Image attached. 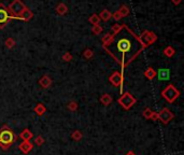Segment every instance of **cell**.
Returning <instances> with one entry per match:
<instances>
[{"label": "cell", "instance_id": "836d02e7", "mask_svg": "<svg viewBox=\"0 0 184 155\" xmlns=\"http://www.w3.org/2000/svg\"><path fill=\"white\" fill-rule=\"evenodd\" d=\"M171 1H172V3L175 5H179L182 2V0H171Z\"/></svg>", "mask_w": 184, "mask_h": 155}, {"label": "cell", "instance_id": "7a4b0ae2", "mask_svg": "<svg viewBox=\"0 0 184 155\" xmlns=\"http://www.w3.org/2000/svg\"><path fill=\"white\" fill-rule=\"evenodd\" d=\"M161 95L168 103H173L180 97V92L175 85L169 84L166 88H164L161 91Z\"/></svg>", "mask_w": 184, "mask_h": 155}, {"label": "cell", "instance_id": "2e32d148", "mask_svg": "<svg viewBox=\"0 0 184 155\" xmlns=\"http://www.w3.org/2000/svg\"><path fill=\"white\" fill-rule=\"evenodd\" d=\"M113 40H114V36H113V34H112L111 32L107 34L105 37H103V38H102V43H103V46L107 49L108 46H109L110 44L113 42Z\"/></svg>", "mask_w": 184, "mask_h": 155}, {"label": "cell", "instance_id": "30bf717a", "mask_svg": "<svg viewBox=\"0 0 184 155\" xmlns=\"http://www.w3.org/2000/svg\"><path fill=\"white\" fill-rule=\"evenodd\" d=\"M156 77L159 81H168L170 80V70L167 68H161L156 72Z\"/></svg>", "mask_w": 184, "mask_h": 155}, {"label": "cell", "instance_id": "83f0119b", "mask_svg": "<svg viewBox=\"0 0 184 155\" xmlns=\"http://www.w3.org/2000/svg\"><path fill=\"white\" fill-rule=\"evenodd\" d=\"M5 44L8 49H12V48L15 46V40H14L13 38H8L7 40H5Z\"/></svg>", "mask_w": 184, "mask_h": 155}, {"label": "cell", "instance_id": "9c48e42d", "mask_svg": "<svg viewBox=\"0 0 184 155\" xmlns=\"http://www.w3.org/2000/svg\"><path fill=\"white\" fill-rule=\"evenodd\" d=\"M109 82L115 87L121 86L123 84V74L120 71H114L109 77Z\"/></svg>", "mask_w": 184, "mask_h": 155}, {"label": "cell", "instance_id": "5bb4252c", "mask_svg": "<svg viewBox=\"0 0 184 155\" xmlns=\"http://www.w3.org/2000/svg\"><path fill=\"white\" fill-rule=\"evenodd\" d=\"M20 139L23 140V141H30V140L34 138V135H32V132H30L29 129H24L23 132H20Z\"/></svg>", "mask_w": 184, "mask_h": 155}, {"label": "cell", "instance_id": "ba28073f", "mask_svg": "<svg viewBox=\"0 0 184 155\" xmlns=\"http://www.w3.org/2000/svg\"><path fill=\"white\" fill-rule=\"evenodd\" d=\"M9 20H10V14L8 12V9L2 3H0V29L5 28V26L8 24Z\"/></svg>", "mask_w": 184, "mask_h": 155}, {"label": "cell", "instance_id": "1f68e13d", "mask_svg": "<svg viewBox=\"0 0 184 155\" xmlns=\"http://www.w3.org/2000/svg\"><path fill=\"white\" fill-rule=\"evenodd\" d=\"M68 109L70 110V111H77L78 110V103H75V101H70V103H68Z\"/></svg>", "mask_w": 184, "mask_h": 155}, {"label": "cell", "instance_id": "52a82bcc", "mask_svg": "<svg viewBox=\"0 0 184 155\" xmlns=\"http://www.w3.org/2000/svg\"><path fill=\"white\" fill-rule=\"evenodd\" d=\"M157 115H158L159 121H161L164 125L169 124V122L175 117V115H173L172 112H171L169 109H167V108H163V109L157 113Z\"/></svg>", "mask_w": 184, "mask_h": 155}, {"label": "cell", "instance_id": "f1b7e54d", "mask_svg": "<svg viewBox=\"0 0 184 155\" xmlns=\"http://www.w3.org/2000/svg\"><path fill=\"white\" fill-rule=\"evenodd\" d=\"M102 30H103V28H102V26L100 25H95L93 26V28H92V32H93L94 34H100L102 32Z\"/></svg>", "mask_w": 184, "mask_h": 155}, {"label": "cell", "instance_id": "9a60e30c", "mask_svg": "<svg viewBox=\"0 0 184 155\" xmlns=\"http://www.w3.org/2000/svg\"><path fill=\"white\" fill-rule=\"evenodd\" d=\"M99 18H100V21H103V22H108L110 20V18L112 17V13L109 11V10L107 9H103L101 12H100L99 15Z\"/></svg>", "mask_w": 184, "mask_h": 155}, {"label": "cell", "instance_id": "d6a6232c", "mask_svg": "<svg viewBox=\"0 0 184 155\" xmlns=\"http://www.w3.org/2000/svg\"><path fill=\"white\" fill-rule=\"evenodd\" d=\"M111 18H113L114 21L115 22H118V21H121V20H122V15H121V13L118 11H115L114 12L113 14H112V17Z\"/></svg>", "mask_w": 184, "mask_h": 155}, {"label": "cell", "instance_id": "6da1fadb", "mask_svg": "<svg viewBox=\"0 0 184 155\" xmlns=\"http://www.w3.org/2000/svg\"><path fill=\"white\" fill-rule=\"evenodd\" d=\"M14 141H15V136H14L13 132H11L7 125H5L0 130V146H1V150L8 151L10 146Z\"/></svg>", "mask_w": 184, "mask_h": 155}, {"label": "cell", "instance_id": "ffe728a7", "mask_svg": "<svg viewBox=\"0 0 184 155\" xmlns=\"http://www.w3.org/2000/svg\"><path fill=\"white\" fill-rule=\"evenodd\" d=\"M144 77H146V79H149V80H153V79L156 77V71H155L152 67H150V68H148L144 71Z\"/></svg>", "mask_w": 184, "mask_h": 155}, {"label": "cell", "instance_id": "d4e9b609", "mask_svg": "<svg viewBox=\"0 0 184 155\" xmlns=\"http://www.w3.org/2000/svg\"><path fill=\"white\" fill-rule=\"evenodd\" d=\"M82 137H83V135H82V132H80V130H74V132L71 134V138H72L73 140H75V141H80V140L82 139Z\"/></svg>", "mask_w": 184, "mask_h": 155}, {"label": "cell", "instance_id": "44dd1931", "mask_svg": "<svg viewBox=\"0 0 184 155\" xmlns=\"http://www.w3.org/2000/svg\"><path fill=\"white\" fill-rule=\"evenodd\" d=\"M124 28V25H120V24H114V25H112L111 27V34H113V36H116L117 34H120L121 30Z\"/></svg>", "mask_w": 184, "mask_h": 155}, {"label": "cell", "instance_id": "d6986e66", "mask_svg": "<svg viewBox=\"0 0 184 155\" xmlns=\"http://www.w3.org/2000/svg\"><path fill=\"white\" fill-rule=\"evenodd\" d=\"M56 12L59 14V15H65V14L68 12V7H67L65 3L60 2L58 5L56 7Z\"/></svg>", "mask_w": 184, "mask_h": 155}, {"label": "cell", "instance_id": "3957f363", "mask_svg": "<svg viewBox=\"0 0 184 155\" xmlns=\"http://www.w3.org/2000/svg\"><path fill=\"white\" fill-rule=\"evenodd\" d=\"M7 9L10 14V18H16V20H18V16L26 9V5L20 0H13Z\"/></svg>", "mask_w": 184, "mask_h": 155}, {"label": "cell", "instance_id": "5b68a950", "mask_svg": "<svg viewBox=\"0 0 184 155\" xmlns=\"http://www.w3.org/2000/svg\"><path fill=\"white\" fill-rule=\"evenodd\" d=\"M139 40H140V43H141V45H142V49H144V48H146V46L154 43V42L157 40V36L153 31L144 30V31L141 34Z\"/></svg>", "mask_w": 184, "mask_h": 155}, {"label": "cell", "instance_id": "4dcf8cb0", "mask_svg": "<svg viewBox=\"0 0 184 155\" xmlns=\"http://www.w3.org/2000/svg\"><path fill=\"white\" fill-rule=\"evenodd\" d=\"M44 143V138L42 136H38L37 138H34V144L38 146H41Z\"/></svg>", "mask_w": 184, "mask_h": 155}, {"label": "cell", "instance_id": "484cf974", "mask_svg": "<svg viewBox=\"0 0 184 155\" xmlns=\"http://www.w3.org/2000/svg\"><path fill=\"white\" fill-rule=\"evenodd\" d=\"M153 114H154V112H153L151 109H149V108H146V109H144V111H143L142 115H143V117H146V119H148V120H151Z\"/></svg>", "mask_w": 184, "mask_h": 155}, {"label": "cell", "instance_id": "ac0fdd59", "mask_svg": "<svg viewBox=\"0 0 184 155\" xmlns=\"http://www.w3.org/2000/svg\"><path fill=\"white\" fill-rule=\"evenodd\" d=\"M100 103H102L103 106H110L112 103V97L111 95H109V94H103V95L100 97Z\"/></svg>", "mask_w": 184, "mask_h": 155}, {"label": "cell", "instance_id": "4fadbf2b", "mask_svg": "<svg viewBox=\"0 0 184 155\" xmlns=\"http://www.w3.org/2000/svg\"><path fill=\"white\" fill-rule=\"evenodd\" d=\"M53 81L49 75H43V77H41V79L39 80V84L42 88H49V87L52 85Z\"/></svg>", "mask_w": 184, "mask_h": 155}, {"label": "cell", "instance_id": "e575fe53", "mask_svg": "<svg viewBox=\"0 0 184 155\" xmlns=\"http://www.w3.org/2000/svg\"><path fill=\"white\" fill-rule=\"evenodd\" d=\"M126 155H136V154H135V152H132V151H129V152L126 153Z\"/></svg>", "mask_w": 184, "mask_h": 155}, {"label": "cell", "instance_id": "7c38bea8", "mask_svg": "<svg viewBox=\"0 0 184 155\" xmlns=\"http://www.w3.org/2000/svg\"><path fill=\"white\" fill-rule=\"evenodd\" d=\"M32 17H34V13L31 12V10L26 8V9L20 13V15L18 16V20H22V21H25V22H29Z\"/></svg>", "mask_w": 184, "mask_h": 155}, {"label": "cell", "instance_id": "8fae6325", "mask_svg": "<svg viewBox=\"0 0 184 155\" xmlns=\"http://www.w3.org/2000/svg\"><path fill=\"white\" fill-rule=\"evenodd\" d=\"M18 149H20V152H23L24 154H28V153L34 149V144L30 141H23L18 146Z\"/></svg>", "mask_w": 184, "mask_h": 155}, {"label": "cell", "instance_id": "4316f807", "mask_svg": "<svg viewBox=\"0 0 184 155\" xmlns=\"http://www.w3.org/2000/svg\"><path fill=\"white\" fill-rule=\"evenodd\" d=\"M83 56H84L85 59L89 60V59L92 58V57L94 56V52L91 50V49H86V50H85L84 52H83Z\"/></svg>", "mask_w": 184, "mask_h": 155}, {"label": "cell", "instance_id": "cb8c5ba5", "mask_svg": "<svg viewBox=\"0 0 184 155\" xmlns=\"http://www.w3.org/2000/svg\"><path fill=\"white\" fill-rule=\"evenodd\" d=\"M117 11L121 13L122 17H126V16L129 15V9H128V7H126V5H122Z\"/></svg>", "mask_w": 184, "mask_h": 155}, {"label": "cell", "instance_id": "603a6c76", "mask_svg": "<svg viewBox=\"0 0 184 155\" xmlns=\"http://www.w3.org/2000/svg\"><path fill=\"white\" fill-rule=\"evenodd\" d=\"M164 54H165V56H167V57H172L173 55L175 54V50L172 48V46H167V48L164 50Z\"/></svg>", "mask_w": 184, "mask_h": 155}, {"label": "cell", "instance_id": "8992f818", "mask_svg": "<svg viewBox=\"0 0 184 155\" xmlns=\"http://www.w3.org/2000/svg\"><path fill=\"white\" fill-rule=\"evenodd\" d=\"M132 49V42L130 39L128 38H121L117 40V42H116V50H117L118 53H121V54L124 56V54H126V53L130 52Z\"/></svg>", "mask_w": 184, "mask_h": 155}, {"label": "cell", "instance_id": "7402d4cb", "mask_svg": "<svg viewBox=\"0 0 184 155\" xmlns=\"http://www.w3.org/2000/svg\"><path fill=\"white\" fill-rule=\"evenodd\" d=\"M88 22H89V23H91L93 26L99 25L100 18H99V16H98V14H92V15L89 16V18H88Z\"/></svg>", "mask_w": 184, "mask_h": 155}, {"label": "cell", "instance_id": "e0dca14e", "mask_svg": "<svg viewBox=\"0 0 184 155\" xmlns=\"http://www.w3.org/2000/svg\"><path fill=\"white\" fill-rule=\"evenodd\" d=\"M34 111L36 112V114L38 116H42L43 115L44 113L46 112V108L44 107V105L42 103H39L38 105L34 107Z\"/></svg>", "mask_w": 184, "mask_h": 155}, {"label": "cell", "instance_id": "f546056e", "mask_svg": "<svg viewBox=\"0 0 184 155\" xmlns=\"http://www.w3.org/2000/svg\"><path fill=\"white\" fill-rule=\"evenodd\" d=\"M61 58H63V60H64V62L69 63V62H71V60H72L73 56H72V54H71L70 52H66L64 55H63V57H61Z\"/></svg>", "mask_w": 184, "mask_h": 155}, {"label": "cell", "instance_id": "277c9868", "mask_svg": "<svg viewBox=\"0 0 184 155\" xmlns=\"http://www.w3.org/2000/svg\"><path fill=\"white\" fill-rule=\"evenodd\" d=\"M117 103H120L121 107L124 108L125 110H129L130 108L137 103V99L135 98L129 92H125V93L123 94L120 98L117 99Z\"/></svg>", "mask_w": 184, "mask_h": 155}]
</instances>
